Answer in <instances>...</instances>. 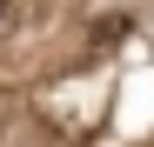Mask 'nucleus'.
Here are the masks:
<instances>
[{
  "label": "nucleus",
  "instance_id": "f257e3e1",
  "mask_svg": "<svg viewBox=\"0 0 154 147\" xmlns=\"http://www.w3.org/2000/svg\"><path fill=\"white\" fill-rule=\"evenodd\" d=\"M7 120H14V100L0 94V140H7Z\"/></svg>",
  "mask_w": 154,
  "mask_h": 147
}]
</instances>
